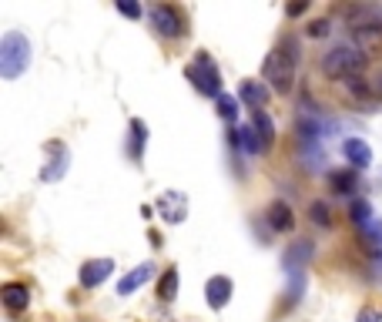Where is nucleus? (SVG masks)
Wrapping results in <instances>:
<instances>
[{"label": "nucleus", "instance_id": "obj_25", "mask_svg": "<svg viewBox=\"0 0 382 322\" xmlns=\"http://www.w3.org/2000/svg\"><path fill=\"white\" fill-rule=\"evenodd\" d=\"M218 114L225 118V121H231V118L238 114V101L231 98V94H221L218 98Z\"/></svg>", "mask_w": 382, "mask_h": 322}, {"label": "nucleus", "instance_id": "obj_21", "mask_svg": "<svg viewBox=\"0 0 382 322\" xmlns=\"http://www.w3.org/2000/svg\"><path fill=\"white\" fill-rule=\"evenodd\" d=\"M251 128L258 131V138H262L265 145H272L275 141V121L265 111H251Z\"/></svg>", "mask_w": 382, "mask_h": 322}, {"label": "nucleus", "instance_id": "obj_22", "mask_svg": "<svg viewBox=\"0 0 382 322\" xmlns=\"http://www.w3.org/2000/svg\"><path fill=\"white\" fill-rule=\"evenodd\" d=\"M144 141H148V128H144L141 118H134L131 121V155H134V161H141L144 158Z\"/></svg>", "mask_w": 382, "mask_h": 322}, {"label": "nucleus", "instance_id": "obj_14", "mask_svg": "<svg viewBox=\"0 0 382 322\" xmlns=\"http://www.w3.org/2000/svg\"><path fill=\"white\" fill-rule=\"evenodd\" d=\"M151 276H154V266H151V262L138 266L134 272H128V276H124V278L118 282V296H131V292H138Z\"/></svg>", "mask_w": 382, "mask_h": 322}, {"label": "nucleus", "instance_id": "obj_13", "mask_svg": "<svg viewBox=\"0 0 382 322\" xmlns=\"http://www.w3.org/2000/svg\"><path fill=\"white\" fill-rule=\"evenodd\" d=\"M342 155L349 158L352 168H369L372 165V148L362 141V138H346V145H342Z\"/></svg>", "mask_w": 382, "mask_h": 322}, {"label": "nucleus", "instance_id": "obj_4", "mask_svg": "<svg viewBox=\"0 0 382 322\" xmlns=\"http://www.w3.org/2000/svg\"><path fill=\"white\" fill-rule=\"evenodd\" d=\"M188 81L195 84L201 94H208V98H221V74H218V64L211 61V57L205 54V51H198L195 61L188 64Z\"/></svg>", "mask_w": 382, "mask_h": 322}, {"label": "nucleus", "instance_id": "obj_28", "mask_svg": "<svg viewBox=\"0 0 382 322\" xmlns=\"http://www.w3.org/2000/svg\"><path fill=\"white\" fill-rule=\"evenodd\" d=\"M369 84H372V94H376V101H379L382 98V71H376V74H372Z\"/></svg>", "mask_w": 382, "mask_h": 322}, {"label": "nucleus", "instance_id": "obj_19", "mask_svg": "<svg viewBox=\"0 0 382 322\" xmlns=\"http://www.w3.org/2000/svg\"><path fill=\"white\" fill-rule=\"evenodd\" d=\"M235 138H238V145L245 148L248 155H258V151H262V148H265V141H262V138H258V131H255L251 124H241L238 131H235Z\"/></svg>", "mask_w": 382, "mask_h": 322}, {"label": "nucleus", "instance_id": "obj_10", "mask_svg": "<svg viewBox=\"0 0 382 322\" xmlns=\"http://www.w3.org/2000/svg\"><path fill=\"white\" fill-rule=\"evenodd\" d=\"M231 292H235V286H231V278L228 276H215V278H208V286H205V299L211 309H225L231 299Z\"/></svg>", "mask_w": 382, "mask_h": 322}, {"label": "nucleus", "instance_id": "obj_24", "mask_svg": "<svg viewBox=\"0 0 382 322\" xmlns=\"http://www.w3.org/2000/svg\"><path fill=\"white\" fill-rule=\"evenodd\" d=\"M372 218H376V215H372V208H369V201H352V222H356V225H359V228H362V225H366V222H372Z\"/></svg>", "mask_w": 382, "mask_h": 322}, {"label": "nucleus", "instance_id": "obj_6", "mask_svg": "<svg viewBox=\"0 0 382 322\" xmlns=\"http://www.w3.org/2000/svg\"><path fill=\"white\" fill-rule=\"evenodd\" d=\"M188 208H191V205H188V195L185 191H178V188L161 191V198H158V211H161V218L164 222H171V225L185 222Z\"/></svg>", "mask_w": 382, "mask_h": 322}, {"label": "nucleus", "instance_id": "obj_1", "mask_svg": "<svg viewBox=\"0 0 382 322\" xmlns=\"http://www.w3.org/2000/svg\"><path fill=\"white\" fill-rule=\"evenodd\" d=\"M298 41H295V34H282L275 47L268 51L262 64V74L268 81V88L278 91V94H288L292 91V81H295V67H298Z\"/></svg>", "mask_w": 382, "mask_h": 322}, {"label": "nucleus", "instance_id": "obj_12", "mask_svg": "<svg viewBox=\"0 0 382 322\" xmlns=\"http://www.w3.org/2000/svg\"><path fill=\"white\" fill-rule=\"evenodd\" d=\"M238 94H241V101L248 104L251 111H262L265 104H268V84H265V81H255V78L241 81Z\"/></svg>", "mask_w": 382, "mask_h": 322}, {"label": "nucleus", "instance_id": "obj_27", "mask_svg": "<svg viewBox=\"0 0 382 322\" xmlns=\"http://www.w3.org/2000/svg\"><path fill=\"white\" fill-rule=\"evenodd\" d=\"M328 34V21H312L308 24V37H326Z\"/></svg>", "mask_w": 382, "mask_h": 322}, {"label": "nucleus", "instance_id": "obj_9", "mask_svg": "<svg viewBox=\"0 0 382 322\" xmlns=\"http://www.w3.org/2000/svg\"><path fill=\"white\" fill-rule=\"evenodd\" d=\"M356 47H359L366 57H382V24L356 27Z\"/></svg>", "mask_w": 382, "mask_h": 322}, {"label": "nucleus", "instance_id": "obj_3", "mask_svg": "<svg viewBox=\"0 0 382 322\" xmlns=\"http://www.w3.org/2000/svg\"><path fill=\"white\" fill-rule=\"evenodd\" d=\"M366 61H369V57L362 54L359 47L342 44V47H332V51L326 54V61H322V71H326L328 78H336V81L362 78V71H366Z\"/></svg>", "mask_w": 382, "mask_h": 322}, {"label": "nucleus", "instance_id": "obj_29", "mask_svg": "<svg viewBox=\"0 0 382 322\" xmlns=\"http://www.w3.org/2000/svg\"><path fill=\"white\" fill-rule=\"evenodd\" d=\"M306 11H308V4H288V7H285L288 17H298V14H306Z\"/></svg>", "mask_w": 382, "mask_h": 322}, {"label": "nucleus", "instance_id": "obj_15", "mask_svg": "<svg viewBox=\"0 0 382 322\" xmlns=\"http://www.w3.org/2000/svg\"><path fill=\"white\" fill-rule=\"evenodd\" d=\"M268 225H272L275 232H288L295 225L292 205H288V201H272V205H268Z\"/></svg>", "mask_w": 382, "mask_h": 322}, {"label": "nucleus", "instance_id": "obj_8", "mask_svg": "<svg viewBox=\"0 0 382 322\" xmlns=\"http://www.w3.org/2000/svg\"><path fill=\"white\" fill-rule=\"evenodd\" d=\"M111 272H114V262H111V258H88V262L81 266V272H77V278H81L84 289H94V286H101Z\"/></svg>", "mask_w": 382, "mask_h": 322}, {"label": "nucleus", "instance_id": "obj_11", "mask_svg": "<svg viewBox=\"0 0 382 322\" xmlns=\"http://www.w3.org/2000/svg\"><path fill=\"white\" fill-rule=\"evenodd\" d=\"M0 302L11 312H24L31 306V289L24 282H7V286H0Z\"/></svg>", "mask_w": 382, "mask_h": 322}, {"label": "nucleus", "instance_id": "obj_20", "mask_svg": "<svg viewBox=\"0 0 382 322\" xmlns=\"http://www.w3.org/2000/svg\"><path fill=\"white\" fill-rule=\"evenodd\" d=\"M178 296V268H164L161 278H158V299L171 302Z\"/></svg>", "mask_w": 382, "mask_h": 322}, {"label": "nucleus", "instance_id": "obj_7", "mask_svg": "<svg viewBox=\"0 0 382 322\" xmlns=\"http://www.w3.org/2000/svg\"><path fill=\"white\" fill-rule=\"evenodd\" d=\"M44 151H47V161H44V168H41V178L44 181H57V178H64V171H67V145L64 141H47L44 145Z\"/></svg>", "mask_w": 382, "mask_h": 322}, {"label": "nucleus", "instance_id": "obj_23", "mask_svg": "<svg viewBox=\"0 0 382 322\" xmlns=\"http://www.w3.org/2000/svg\"><path fill=\"white\" fill-rule=\"evenodd\" d=\"M308 218L316 225H322V228H328V225H332V211H328L326 201H312V205H308Z\"/></svg>", "mask_w": 382, "mask_h": 322}, {"label": "nucleus", "instance_id": "obj_2", "mask_svg": "<svg viewBox=\"0 0 382 322\" xmlns=\"http://www.w3.org/2000/svg\"><path fill=\"white\" fill-rule=\"evenodd\" d=\"M31 64V41L21 31H7L0 37V78L17 81Z\"/></svg>", "mask_w": 382, "mask_h": 322}, {"label": "nucleus", "instance_id": "obj_16", "mask_svg": "<svg viewBox=\"0 0 382 322\" xmlns=\"http://www.w3.org/2000/svg\"><path fill=\"white\" fill-rule=\"evenodd\" d=\"M359 235H362L366 252H372V256H382V218H372V222H366L359 228Z\"/></svg>", "mask_w": 382, "mask_h": 322}, {"label": "nucleus", "instance_id": "obj_17", "mask_svg": "<svg viewBox=\"0 0 382 322\" xmlns=\"http://www.w3.org/2000/svg\"><path fill=\"white\" fill-rule=\"evenodd\" d=\"M328 188L336 191V195H349L356 188V171L352 168H336V171H328Z\"/></svg>", "mask_w": 382, "mask_h": 322}, {"label": "nucleus", "instance_id": "obj_5", "mask_svg": "<svg viewBox=\"0 0 382 322\" xmlns=\"http://www.w3.org/2000/svg\"><path fill=\"white\" fill-rule=\"evenodd\" d=\"M151 21H154V31L161 34V37H181L185 34V17H181V11L178 7H171V4H154L151 7Z\"/></svg>", "mask_w": 382, "mask_h": 322}, {"label": "nucleus", "instance_id": "obj_18", "mask_svg": "<svg viewBox=\"0 0 382 322\" xmlns=\"http://www.w3.org/2000/svg\"><path fill=\"white\" fill-rule=\"evenodd\" d=\"M308 258H312V242H298L285 252V268H288V272H295V268L302 272V266H306Z\"/></svg>", "mask_w": 382, "mask_h": 322}, {"label": "nucleus", "instance_id": "obj_26", "mask_svg": "<svg viewBox=\"0 0 382 322\" xmlns=\"http://www.w3.org/2000/svg\"><path fill=\"white\" fill-rule=\"evenodd\" d=\"M118 14H124V17L138 21V17H141V4H138V0H118Z\"/></svg>", "mask_w": 382, "mask_h": 322}]
</instances>
